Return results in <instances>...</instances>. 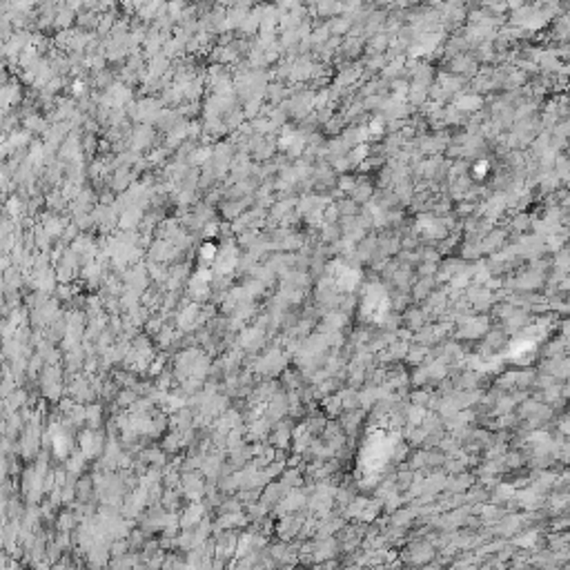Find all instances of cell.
Returning <instances> with one entry per match:
<instances>
[{
	"mask_svg": "<svg viewBox=\"0 0 570 570\" xmlns=\"http://www.w3.org/2000/svg\"><path fill=\"white\" fill-rule=\"evenodd\" d=\"M475 174H477V176H483V174H486V163H479V165L475 167Z\"/></svg>",
	"mask_w": 570,
	"mask_h": 570,
	"instance_id": "2",
	"label": "cell"
},
{
	"mask_svg": "<svg viewBox=\"0 0 570 570\" xmlns=\"http://www.w3.org/2000/svg\"><path fill=\"white\" fill-rule=\"evenodd\" d=\"M214 254H216V248H214V245H205V248H203V257H205V259H212Z\"/></svg>",
	"mask_w": 570,
	"mask_h": 570,
	"instance_id": "1",
	"label": "cell"
}]
</instances>
